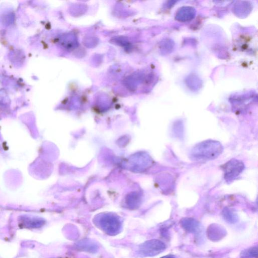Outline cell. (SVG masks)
<instances>
[{
  "mask_svg": "<svg viewBox=\"0 0 258 258\" xmlns=\"http://www.w3.org/2000/svg\"><path fill=\"white\" fill-rule=\"evenodd\" d=\"M245 166L242 161L232 159L222 166L224 172V178L228 184L237 179L244 170Z\"/></svg>",
  "mask_w": 258,
  "mask_h": 258,
  "instance_id": "obj_2",
  "label": "cell"
},
{
  "mask_svg": "<svg viewBox=\"0 0 258 258\" xmlns=\"http://www.w3.org/2000/svg\"><path fill=\"white\" fill-rule=\"evenodd\" d=\"M223 151V146L219 141L207 140L194 146L190 151L189 157L196 161H211L217 159Z\"/></svg>",
  "mask_w": 258,
  "mask_h": 258,
  "instance_id": "obj_1",
  "label": "cell"
},
{
  "mask_svg": "<svg viewBox=\"0 0 258 258\" xmlns=\"http://www.w3.org/2000/svg\"><path fill=\"white\" fill-rule=\"evenodd\" d=\"M98 225L108 235H117L119 232L121 228L119 221L115 217H102L100 219Z\"/></svg>",
  "mask_w": 258,
  "mask_h": 258,
  "instance_id": "obj_3",
  "label": "cell"
}]
</instances>
